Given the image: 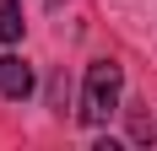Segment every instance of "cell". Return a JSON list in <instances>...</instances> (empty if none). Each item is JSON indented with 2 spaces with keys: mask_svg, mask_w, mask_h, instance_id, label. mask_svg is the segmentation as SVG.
<instances>
[{
  "mask_svg": "<svg viewBox=\"0 0 157 151\" xmlns=\"http://www.w3.org/2000/svg\"><path fill=\"white\" fill-rule=\"evenodd\" d=\"M119 92H125V70L114 60H92L87 65V81H81V124H109L119 113Z\"/></svg>",
  "mask_w": 157,
  "mask_h": 151,
  "instance_id": "cell-1",
  "label": "cell"
},
{
  "mask_svg": "<svg viewBox=\"0 0 157 151\" xmlns=\"http://www.w3.org/2000/svg\"><path fill=\"white\" fill-rule=\"evenodd\" d=\"M33 92V65L22 54H6L0 60V97H27Z\"/></svg>",
  "mask_w": 157,
  "mask_h": 151,
  "instance_id": "cell-2",
  "label": "cell"
},
{
  "mask_svg": "<svg viewBox=\"0 0 157 151\" xmlns=\"http://www.w3.org/2000/svg\"><path fill=\"white\" fill-rule=\"evenodd\" d=\"M0 38H6V43L22 38V6H16V0H0Z\"/></svg>",
  "mask_w": 157,
  "mask_h": 151,
  "instance_id": "cell-3",
  "label": "cell"
}]
</instances>
